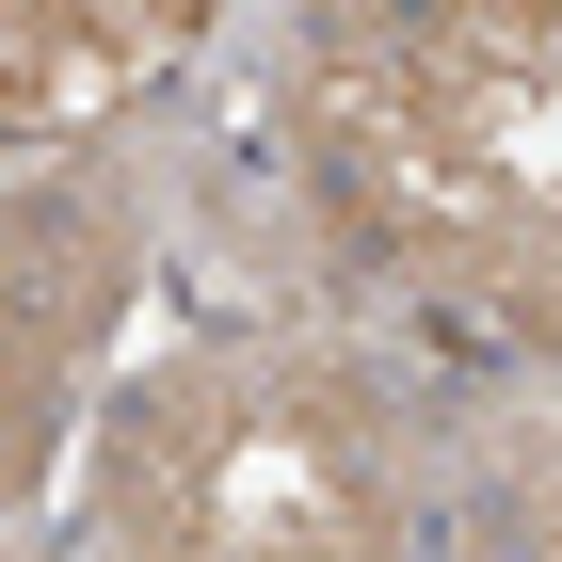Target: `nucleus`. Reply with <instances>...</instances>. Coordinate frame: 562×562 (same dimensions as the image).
Wrapping results in <instances>:
<instances>
[{"label":"nucleus","mask_w":562,"mask_h":562,"mask_svg":"<svg viewBox=\"0 0 562 562\" xmlns=\"http://www.w3.org/2000/svg\"><path fill=\"white\" fill-rule=\"evenodd\" d=\"M290 145L370 258L498 290L562 241V0H322Z\"/></svg>","instance_id":"f257e3e1"},{"label":"nucleus","mask_w":562,"mask_h":562,"mask_svg":"<svg viewBox=\"0 0 562 562\" xmlns=\"http://www.w3.org/2000/svg\"><path fill=\"white\" fill-rule=\"evenodd\" d=\"M482 562H562V482H530V498H498V530H482Z\"/></svg>","instance_id":"39448f33"},{"label":"nucleus","mask_w":562,"mask_h":562,"mask_svg":"<svg viewBox=\"0 0 562 562\" xmlns=\"http://www.w3.org/2000/svg\"><path fill=\"white\" fill-rule=\"evenodd\" d=\"M113 305H130V210H113L97 177H33V193H0V515L48 482L65 402H81Z\"/></svg>","instance_id":"7ed1b4c3"},{"label":"nucleus","mask_w":562,"mask_h":562,"mask_svg":"<svg viewBox=\"0 0 562 562\" xmlns=\"http://www.w3.org/2000/svg\"><path fill=\"white\" fill-rule=\"evenodd\" d=\"M498 305H515V338H547V353H562V241H547V258H515V273H498Z\"/></svg>","instance_id":"423d86ee"},{"label":"nucleus","mask_w":562,"mask_h":562,"mask_svg":"<svg viewBox=\"0 0 562 562\" xmlns=\"http://www.w3.org/2000/svg\"><path fill=\"white\" fill-rule=\"evenodd\" d=\"M193 33V0H0V113H81Z\"/></svg>","instance_id":"20e7f679"},{"label":"nucleus","mask_w":562,"mask_h":562,"mask_svg":"<svg viewBox=\"0 0 562 562\" xmlns=\"http://www.w3.org/2000/svg\"><path fill=\"white\" fill-rule=\"evenodd\" d=\"M113 562H402V418L322 338H210L145 370L97 450Z\"/></svg>","instance_id":"f03ea898"}]
</instances>
